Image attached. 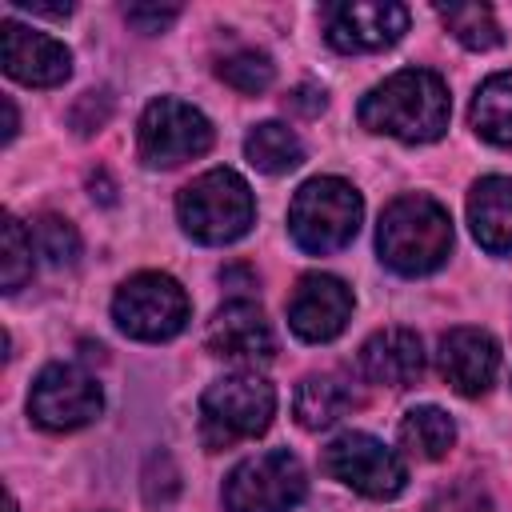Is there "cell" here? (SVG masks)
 Masks as SVG:
<instances>
[{
	"label": "cell",
	"mask_w": 512,
	"mask_h": 512,
	"mask_svg": "<svg viewBox=\"0 0 512 512\" xmlns=\"http://www.w3.org/2000/svg\"><path fill=\"white\" fill-rule=\"evenodd\" d=\"M468 224L484 252H512V180L484 176L468 192Z\"/></svg>",
	"instance_id": "cell-17"
},
{
	"label": "cell",
	"mask_w": 512,
	"mask_h": 512,
	"mask_svg": "<svg viewBox=\"0 0 512 512\" xmlns=\"http://www.w3.org/2000/svg\"><path fill=\"white\" fill-rule=\"evenodd\" d=\"M176 492H180V472H176L172 456L168 452H152L148 464H144V500L152 508H164V504L176 500Z\"/></svg>",
	"instance_id": "cell-26"
},
{
	"label": "cell",
	"mask_w": 512,
	"mask_h": 512,
	"mask_svg": "<svg viewBox=\"0 0 512 512\" xmlns=\"http://www.w3.org/2000/svg\"><path fill=\"white\" fill-rule=\"evenodd\" d=\"M216 76L228 88H236L240 96H256V92H264L272 84L276 68L268 60V52H260V48H232L228 56L216 60Z\"/></svg>",
	"instance_id": "cell-24"
},
{
	"label": "cell",
	"mask_w": 512,
	"mask_h": 512,
	"mask_svg": "<svg viewBox=\"0 0 512 512\" xmlns=\"http://www.w3.org/2000/svg\"><path fill=\"white\" fill-rule=\"evenodd\" d=\"M400 444L420 460H440L456 444V424L444 408L420 404L400 420Z\"/></svg>",
	"instance_id": "cell-20"
},
{
	"label": "cell",
	"mask_w": 512,
	"mask_h": 512,
	"mask_svg": "<svg viewBox=\"0 0 512 512\" xmlns=\"http://www.w3.org/2000/svg\"><path fill=\"white\" fill-rule=\"evenodd\" d=\"M352 408H360V396H356L352 384L340 380V376H304L300 388H296V396H292L296 424L308 428V432L332 428V424L344 420Z\"/></svg>",
	"instance_id": "cell-18"
},
{
	"label": "cell",
	"mask_w": 512,
	"mask_h": 512,
	"mask_svg": "<svg viewBox=\"0 0 512 512\" xmlns=\"http://www.w3.org/2000/svg\"><path fill=\"white\" fill-rule=\"evenodd\" d=\"M276 416V392L256 372H232L204 388L200 396V440L216 448H232L240 440L260 436Z\"/></svg>",
	"instance_id": "cell-5"
},
{
	"label": "cell",
	"mask_w": 512,
	"mask_h": 512,
	"mask_svg": "<svg viewBox=\"0 0 512 512\" xmlns=\"http://www.w3.org/2000/svg\"><path fill=\"white\" fill-rule=\"evenodd\" d=\"M472 128L488 144H512V72H496L472 100Z\"/></svg>",
	"instance_id": "cell-21"
},
{
	"label": "cell",
	"mask_w": 512,
	"mask_h": 512,
	"mask_svg": "<svg viewBox=\"0 0 512 512\" xmlns=\"http://www.w3.org/2000/svg\"><path fill=\"white\" fill-rule=\"evenodd\" d=\"M180 228L200 244H232L256 220L252 188L232 168H212L180 188L176 196Z\"/></svg>",
	"instance_id": "cell-3"
},
{
	"label": "cell",
	"mask_w": 512,
	"mask_h": 512,
	"mask_svg": "<svg viewBox=\"0 0 512 512\" xmlns=\"http://www.w3.org/2000/svg\"><path fill=\"white\" fill-rule=\"evenodd\" d=\"M12 4L24 8V12H32V16H52V20H64L72 12L68 0H60V4H52V0H12Z\"/></svg>",
	"instance_id": "cell-31"
},
{
	"label": "cell",
	"mask_w": 512,
	"mask_h": 512,
	"mask_svg": "<svg viewBox=\"0 0 512 512\" xmlns=\"http://www.w3.org/2000/svg\"><path fill=\"white\" fill-rule=\"evenodd\" d=\"M308 492L304 464L288 448H268L240 460L224 480L228 512H296Z\"/></svg>",
	"instance_id": "cell-7"
},
{
	"label": "cell",
	"mask_w": 512,
	"mask_h": 512,
	"mask_svg": "<svg viewBox=\"0 0 512 512\" xmlns=\"http://www.w3.org/2000/svg\"><path fill=\"white\" fill-rule=\"evenodd\" d=\"M32 252H36L32 232L16 216H4V224H0V288L8 296L32 280V264H36Z\"/></svg>",
	"instance_id": "cell-23"
},
{
	"label": "cell",
	"mask_w": 512,
	"mask_h": 512,
	"mask_svg": "<svg viewBox=\"0 0 512 512\" xmlns=\"http://www.w3.org/2000/svg\"><path fill=\"white\" fill-rule=\"evenodd\" d=\"M324 36L336 52H380L408 32V8L396 0H344L320 8Z\"/></svg>",
	"instance_id": "cell-11"
},
{
	"label": "cell",
	"mask_w": 512,
	"mask_h": 512,
	"mask_svg": "<svg viewBox=\"0 0 512 512\" xmlns=\"http://www.w3.org/2000/svg\"><path fill=\"white\" fill-rule=\"evenodd\" d=\"M424 512H492V500L476 484H452V488L436 492Z\"/></svg>",
	"instance_id": "cell-27"
},
{
	"label": "cell",
	"mask_w": 512,
	"mask_h": 512,
	"mask_svg": "<svg viewBox=\"0 0 512 512\" xmlns=\"http://www.w3.org/2000/svg\"><path fill=\"white\" fill-rule=\"evenodd\" d=\"M380 260L400 276H428L452 252V220L432 196H396L376 228Z\"/></svg>",
	"instance_id": "cell-2"
},
{
	"label": "cell",
	"mask_w": 512,
	"mask_h": 512,
	"mask_svg": "<svg viewBox=\"0 0 512 512\" xmlns=\"http://www.w3.org/2000/svg\"><path fill=\"white\" fill-rule=\"evenodd\" d=\"M436 368L460 396H484L500 368V348L484 328H452L440 336Z\"/></svg>",
	"instance_id": "cell-15"
},
{
	"label": "cell",
	"mask_w": 512,
	"mask_h": 512,
	"mask_svg": "<svg viewBox=\"0 0 512 512\" xmlns=\"http://www.w3.org/2000/svg\"><path fill=\"white\" fill-rule=\"evenodd\" d=\"M8 512H20V508H16V500H12V496H8Z\"/></svg>",
	"instance_id": "cell-33"
},
{
	"label": "cell",
	"mask_w": 512,
	"mask_h": 512,
	"mask_svg": "<svg viewBox=\"0 0 512 512\" xmlns=\"http://www.w3.org/2000/svg\"><path fill=\"white\" fill-rule=\"evenodd\" d=\"M32 244H36V252L48 260V264H56V268H64V264H76V256H80V236H76V228L64 220V216H52V212H44V216H36L32 220Z\"/></svg>",
	"instance_id": "cell-25"
},
{
	"label": "cell",
	"mask_w": 512,
	"mask_h": 512,
	"mask_svg": "<svg viewBox=\"0 0 512 512\" xmlns=\"http://www.w3.org/2000/svg\"><path fill=\"white\" fill-rule=\"evenodd\" d=\"M104 392L80 364H48L28 392V416L48 432H72L100 416Z\"/></svg>",
	"instance_id": "cell-10"
},
{
	"label": "cell",
	"mask_w": 512,
	"mask_h": 512,
	"mask_svg": "<svg viewBox=\"0 0 512 512\" xmlns=\"http://www.w3.org/2000/svg\"><path fill=\"white\" fill-rule=\"evenodd\" d=\"M360 372L384 388H412L424 376V344L412 328H380L360 344Z\"/></svg>",
	"instance_id": "cell-16"
},
{
	"label": "cell",
	"mask_w": 512,
	"mask_h": 512,
	"mask_svg": "<svg viewBox=\"0 0 512 512\" xmlns=\"http://www.w3.org/2000/svg\"><path fill=\"white\" fill-rule=\"evenodd\" d=\"M324 472L368 500H392L408 488V464L368 432H340L324 448Z\"/></svg>",
	"instance_id": "cell-8"
},
{
	"label": "cell",
	"mask_w": 512,
	"mask_h": 512,
	"mask_svg": "<svg viewBox=\"0 0 512 512\" xmlns=\"http://www.w3.org/2000/svg\"><path fill=\"white\" fill-rule=\"evenodd\" d=\"M448 84L428 68H400L360 100V124L404 144L440 140L448 128Z\"/></svg>",
	"instance_id": "cell-1"
},
{
	"label": "cell",
	"mask_w": 512,
	"mask_h": 512,
	"mask_svg": "<svg viewBox=\"0 0 512 512\" xmlns=\"http://www.w3.org/2000/svg\"><path fill=\"white\" fill-rule=\"evenodd\" d=\"M352 320V288L328 272H308L296 280L288 296V324L300 340L324 344L344 332Z\"/></svg>",
	"instance_id": "cell-12"
},
{
	"label": "cell",
	"mask_w": 512,
	"mask_h": 512,
	"mask_svg": "<svg viewBox=\"0 0 512 512\" xmlns=\"http://www.w3.org/2000/svg\"><path fill=\"white\" fill-rule=\"evenodd\" d=\"M204 344L212 356L232 364H264L276 352L272 324L252 300H228L224 308H216V316L208 320Z\"/></svg>",
	"instance_id": "cell-13"
},
{
	"label": "cell",
	"mask_w": 512,
	"mask_h": 512,
	"mask_svg": "<svg viewBox=\"0 0 512 512\" xmlns=\"http://www.w3.org/2000/svg\"><path fill=\"white\" fill-rule=\"evenodd\" d=\"M136 144H140V160L148 168H176L212 148V124L200 108H192L176 96H160L144 108Z\"/></svg>",
	"instance_id": "cell-9"
},
{
	"label": "cell",
	"mask_w": 512,
	"mask_h": 512,
	"mask_svg": "<svg viewBox=\"0 0 512 512\" xmlns=\"http://www.w3.org/2000/svg\"><path fill=\"white\" fill-rule=\"evenodd\" d=\"M180 16V8L176 4H128L124 8V20L136 28V32H164L172 20Z\"/></svg>",
	"instance_id": "cell-28"
},
{
	"label": "cell",
	"mask_w": 512,
	"mask_h": 512,
	"mask_svg": "<svg viewBox=\"0 0 512 512\" xmlns=\"http://www.w3.org/2000/svg\"><path fill=\"white\" fill-rule=\"evenodd\" d=\"M360 216H364V200L348 180L312 176L308 184L296 188L288 204V232L304 252L328 256L352 244V236L360 232Z\"/></svg>",
	"instance_id": "cell-4"
},
{
	"label": "cell",
	"mask_w": 512,
	"mask_h": 512,
	"mask_svg": "<svg viewBox=\"0 0 512 512\" xmlns=\"http://www.w3.org/2000/svg\"><path fill=\"white\" fill-rule=\"evenodd\" d=\"M188 316H192L188 292L164 272H136L112 296V320L132 340H148V344L172 340L176 332H184Z\"/></svg>",
	"instance_id": "cell-6"
},
{
	"label": "cell",
	"mask_w": 512,
	"mask_h": 512,
	"mask_svg": "<svg viewBox=\"0 0 512 512\" xmlns=\"http://www.w3.org/2000/svg\"><path fill=\"white\" fill-rule=\"evenodd\" d=\"M0 32H4L0 56H4V72H8L12 80H20V84H28V88H56V84L68 80V72H72V52H68L56 36L32 32V28L16 24V20H4Z\"/></svg>",
	"instance_id": "cell-14"
},
{
	"label": "cell",
	"mask_w": 512,
	"mask_h": 512,
	"mask_svg": "<svg viewBox=\"0 0 512 512\" xmlns=\"http://www.w3.org/2000/svg\"><path fill=\"white\" fill-rule=\"evenodd\" d=\"M296 116H320L324 112V104H328V92L320 88V84H312V80H304V84H296L292 92H288V100H284Z\"/></svg>",
	"instance_id": "cell-30"
},
{
	"label": "cell",
	"mask_w": 512,
	"mask_h": 512,
	"mask_svg": "<svg viewBox=\"0 0 512 512\" xmlns=\"http://www.w3.org/2000/svg\"><path fill=\"white\" fill-rule=\"evenodd\" d=\"M244 156H248L252 168H260V172H268V176H284V172L300 168L304 144H300V136H296L288 124L268 120V124H256V128L244 136Z\"/></svg>",
	"instance_id": "cell-19"
},
{
	"label": "cell",
	"mask_w": 512,
	"mask_h": 512,
	"mask_svg": "<svg viewBox=\"0 0 512 512\" xmlns=\"http://www.w3.org/2000/svg\"><path fill=\"white\" fill-rule=\"evenodd\" d=\"M108 112H112L108 92H84L80 104H76V112H72V124H76L80 136H88V132H96L108 120Z\"/></svg>",
	"instance_id": "cell-29"
},
{
	"label": "cell",
	"mask_w": 512,
	"mask_h": 512,
	"mask_svg": "<svg viewBox=\"0 0 512 512\" xmlns=\"http://www.w3.org/2000/svg\"><path fill=\"white\" fill-rule=\"evenodd\" d=\"M0 108H4V144H8L16 136V104H12V96H4Z\"/></svg>",
	"instance_id": "cell-32"
},
{
	"label": "cell",
	"mask_w": 512,
	"mask_h": 512,
	"mask_svg": "<svg viewBox=\"0 0 512 512\" xmlns=\"http://www.w3.org/2000/svg\"><path fill=\"white\" fill-rule=\"evenodd\" d=\"M436 16L472 52H488L500 44V24L488 4H436Z\"/></svg>",
	"instance_id": "cell-22"
}]
</instances>
